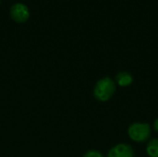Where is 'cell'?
<instances>
[{"instance_id": "9", "label": "cell", "mask_w": 158, "mask_h": 157, "mask_svg": "<svg viewBox=\"0 0 158 157\" xmlns=\"http://www.w3.org/2000/svg\"><path fill=\"white\" fill-rule=\"evenodd\" d=\"M0 3H1V0H0Z\"/></svg>"}, {"instance_id": "8", "label": "cell", "mask_w": 158, "mask_h": 157, "mask_svg": "<svg viewBox=\"0 0 158 157\" xmlns=\"http://www.w3.org/2000/svg\"><path fill=\"white\" fill-rule=\"evenodd\" d=\"M153 128H154L155 131L158 133V118H156V119L155 120V122H154V124H153Z\"/></svg>"}, {"instance_id": "6", "label": "cell", "mask_w": 158, "mask_h": 157, "mask_svg": "<svg viewBox=\"0 0 158 157\" xmlns=\"http://www.w3.org/2000/svg\"><path fill=\"white\" fill-rule=\"evenodd\" d=\"M146 153L149 157H158V139H151L146 146Z\"/></svg>"}, {"instance_id": "4", "label": "cell", "mask_w": 158, "mask_h": 157, "mask_svg": "<svg viewBox=\"0 0 158 157\" xmlns=\"http://www.w3.org/2000/svg\"><path fill=\"white\" fill-rule=\"evenodd\" d=\"M107 157H134V151L127 143H118L109 150Z\"/></svg>"}, {"instance_id": "5", "label": "cell", "mask_w": 158, "mask_h": 157, "mask_svg": "<svg viewBox=\"0 0 158 157\" xmlns=\"http://www.w3.org/2000/svg\"><path fill=\"white\" fill-rule=\"evenodd\" d=\"M116 82L121 87H128L133 82V77L128 71H120L116 75Z\"/></svg>"}, {"instance_id": "3", "label": "cell", "mask_w": 158, "mask_h": 157, "mask_svg": "<svg viewBox=\"0 0 158 157\" xmlns=\"http://www.w3.org/2000/svg\"><path fill=\"white\" fill-rule=\"evenodd\" d=\"M9 14L14 21L23 23L30 18V9L23 3H15L11 6Z\"/></svg>"}, {"instance_id": "7", "label": "cell", "mask_w": 158, "mask_h": 157, "mask_svg": "<svg viewBox=\"0 0 158 157\" xmlns=\"http://www.w3.org/2000/svg\"><path fill=\"white\" fill-rule=\"evenodd\" d=\"M83 157H104V155L96 150H90L84 154Z\"/></svg>"}, {"instance_id": "2", "label": "cell", "mask_w": 158, "mask_h": 157, "mask_svg": "<svg viewBox=\"0 0 158 157\" xmlns=\"http://www.w3.org/2000/svg\"><path fill=\"white\" fill-rule=\"evenodd\" d=\"M128 135L131 141L143 143L148 141L151 136V126L148 123H132L128 129Z\"/></svg>"}, {"instance_id": "1", "label": "cell", "mask_w": 158, "mask_h": 157, "mask_svg": "<svg viewBox=\"0 0 158 157\" xmlns=\"http://www.w3.org/2000/svg\"><path fill=\"white\" fill-rule=\"evenodd\" d=\"M116 92V82L109 77L99 80L94 88V96L99 102L108 101Z\"/></svg>"}]
</instances>
